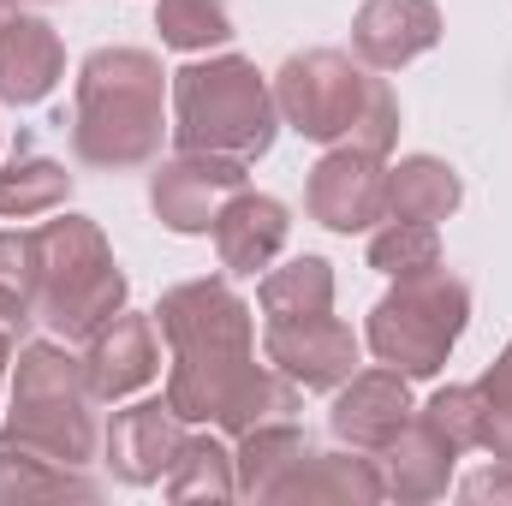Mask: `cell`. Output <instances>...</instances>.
Returning <instances> with one entry per match:
<instances>
[{
    "mask_svg": "<svg viewBox=\"0 0 512 506\" xmlns=\"http://www.w3.org/2000/svg\"><path fill=\"white\" fill-rule=\"evenodd\" d=\"M30 251H36V322L54 340H90L108 316L126 310L131 280L90 215L54 209V221L30 227Z\"/></svg>",
    "mask_w": 512,
    "mask_h": 506,
    "instance_id": "cell-6",
    "label": "cell"
},
{
    "mask_svg": "<svg viewBox=\"0 0 512 506\" xmlns=\"http://www.w3.org/2000/svg\"><path fill=\"white\" fill-rule=\"evenodd\" d=\"M155 30L179 54H209L233 42V12L227 0H155Z\"/></svg>",
    "mask_w": 512,
    "mask_h": 506,
    "instance_id": "cell-25",
    "label": "cell"
},
{
    "mask_svg": "<svg viewBox=\"0 0 512 506\" xmlns=\"http://www.w3.org/2000/svg\"><path fill=\"white\" fill-rule=\"evenodd\" d=\"M441 42V6L435 0H364L352 18V54L370 72H399L423 60Z\"/></svg>",
    "mask_w": 512,
    "mask_h": 506,
    "instance_id": "cell-15",
    "label": "cell"
},
{
    "mask_svg": "<svg viewBox=\"0 0 512 506\" xmlns=\"http://www.w3.org/2000/svg\"><path fill=\"white\" fill-rule=\"evenodd\" d=\"M417 417V405H411V381L399 376V370H358L352 381H340L334 387V405H328V429H334V441L340 447H358V453H382L387 441L405 429Z\"/></svg>",
    "mask_w": 512,
    "mask_h": 506,
    "instance_id": "cell-11",
    "label": "cell"
},
{
    "mask_svg": "<svg viewBox=\"0 0 512 506\" xmlns=\"http://www.w3.org/2000/svg\"><path fill=\"white\" fill-rule=\"evenodd\" d=\"M0 280L30 292L36 304V251H30V233H0Z\"/></svg>",
    "mask_w": 512,
    "mask_h": 506,
    "instance_id": "cell-29",
    "label": "cell"
},
{
    "mask_svg": "<svg viewBox=\"0 0 512 506\" xmlns=\"http://www.w3.org/2000/svg\"><path fill=\"white\" fill-rule=\"evenodd\" d=\"M477 393H483V411H489L483 447H489L495 459H507V465H512V340L501 346V358H495V364L483 370Z\"/></svg>",
    "mask_w": 512,
    "mask_h": 506,
    "instance_id": "cell-28",
    "label": "cell"
},
{
    "mask_svg": "<svg viewBox=\"0 0 512 506\" xmlns=\"http://www.w3.org/2000/svg\"><path fill=\"white\" fill-rule=\"evenodd\" d=\"M12 18H18V0H0V30H6Z\"/></svg>",
    "mask_w": 512,
    "mask_h": 506,
    "instance_id": "cell-33",
    "label": "cell"
},
{
    "mask_svg": "<svg viewBox=\"0 0 512 506\" xmlns=\"http://www.w3.org/2000/svg\"><path fill=\"white\" fill-rule=\"evenodd\" d=\"M256 304L268 322H304V316H328L334 310V268L322 256H292L280 268L262 274Z\"/></svg>",
    "mask_w": 512,
    "mask_h": 506,
    "instance_id": "cell-22",
    "label": "cell"
},
{
    "mask_svg": "<svg viewBox=\"0 0 512 506\" xmlns=\"http://www.w3.org/2000/svg\"><path fill=\"white\" fill-rule=\"evenodd\" d=\"M304 209L310 221H322L328 233H376L387 221V161L370 149L334 143L310 179H304Z\"/></svg>",
    "mask_w": 512,
    "mask_h": 506,
    "instance_id": "cell-9",
    "label": "cell"
},
{
    "mask_svg": "<svg viewBox=\"0 0 512 506\" xmlns=\"http://www.w3.org/2000/svg\"><path fill=\"white\" fill-rule=\"evenodd\" d=\"M215 256H221V274L227 280H256L274 268V256L286 251L292 239V209L268 191H233L215 215Z\"/></svg>",
    "mask_w": 512,
    "mask_h": 506,
    "instance_id": "cell-13",
    "label": "cell"
},
{
    "mask_svg": "<svg viewBox=\"0 0 512 506\" xmlns=\"http://www.w3.org/2000/svg\"><path fill=\"white\" fill-rule=\"evenodd\" d=\"M36 6H48V0H36Z\"/></svg>",
    "mask_w": 512,
    "mask_h": 506,
    "instance_id": "cell-34",
    "label": "cell"
},
{
    "mask_svg": "<svg viewBox=\"0 0 512 506\" xmlns=\"http://www.w3.org/2000/svg\"><path fill=\"white\" fill-rule=\"evenodd\" d=\"M102 489L72 471V465H48L36 453L0 447V506H30V501H96Z\"/></svg>",
    "mask_w": 512,
    "mask_h": 506,
    "instance_id": "cell-24",
    "label": "cell"
},
{
    "mask_svg": "<svg viewBox=\"0 0 512 506\" xmlns=\"http://www.w3.org/2000/svg\"><path fill=\"white\" fill-rule=\"evenodd\" d=\"M161 489H167V501H179V506L185 501H233L239 495V465H233V447L221 441V429H203V423H197V435L185 429V441H179Z\"/></svg>",
    "mask_w": 512,
    "mask_h": 506,
    "instance_id": "cell-20",
    "label": "cell"
},
{
    "mask_svg": "<svg viewBox=\"0 0 512 506\" xmlns=\"http://www.w3.org/2000/svg\"><path fill=\"white\" fill-rule=\"evenodd\" d=\"M417 423L435 429L453 453H471L483 447V429H489V411H483V393L477 381H447L429 393V405H417Z\"/></svg>",
    "mask_w": 512,
    "mask_h": 506,
    "instance_id": "cell-26",
    "label": "cell"
},
{
    "mask_svg": "<svg viewBox=\"0 0 512 506\" xmlns=\"http://www.w3.org/2000/svg\"><path fill=\"white\" fill-rule=\"evenodd\" d=\"M72 197V173L54 155H12L0 167V221H30V215H54Z\"/></svg>",
    "mask_w": 512,
    "mask_h": 506,
    "instance_id": "cell-23",
    "label": "cell"
},
{
    "mask_svg": "<svg viewBox=\"0 0 512 506\" xmlns=\"http://www.w3.org/2000/svg\"><path fill=\"white\" fill-rule=\"evenodd\" d=\"M155 328L167 340V405L185 423L245 435L268 417L298 411V387L274 364H256V316L251 304L227 286V274L185 280L161 292Z\"/></svg>",
    "mask_w": 512,
    "mask_h": 506,
    "instance_id": "cell-1",
    "label": "cell"
},
{
    "mask_svg": "<svg viewBox=\"0 0 512 506\" xmlns=\"http://www.w3.org/2000/svg\"><path fill=\"white\" fill-rule=\"evenodd\" d=\"M30 322H36V304H30V292H18V286H6V280H0V328H6V334L24 346Z\"/></svg>",
    "mask_w": 512,
    "mask_h": 506,
    "instance_id": "cell-31",
    "label": "cell"
},
{
    "mask_svg": "<svg viewBox=\"0 0 512 506\" xmlns=\"http://www.w3.org/2000/svg\"><path fill=\"white\" fill-rule=\"evenodd\" d=\"M96 405L102 399L90 393L84 358H72L66 340H24L12 358V411L0 423V447L84 471L102 453Z\"/></svg>",
    "mask_w": 512,
    "mask_h": 506,
    "instance_id": "cell-4",
    "label": "cell"
},
{
    "mask_svg": "<svg viewBox=\"0 0 512 506\" xmlns=\"http://www.w3.org/2000/svg\"><path fill=\"white\" fill-rule=\"evenodd\" d=\"M262 358L292 381L298 393H334L340 381L358 376L364 340L328 310V316H304V322H268Z\"/></svg>",
    "mask_w": 512,
    "mask_h": 506,
    "instance_id": "cell-10",
    "label": "cell"
},
{
    "mask_svg": "<svg viewBox=\"0 0 512 506\" xmlns=\"http://www.w3.org/2000/svg\"><path fill=\"white\" fill-rule=\"evenodd\" d=\"M453 447L435 435V429H423L417 417L387 441L382 453H376V465H382V489L387 501L399 506H423V501H441L447 495V483H453Z\"/></svg>",
    "mask_w": 512,
    "mask_h": 506,
    "instance_id": "cell-18",
    "label": "cell"
},
{
    "mask_svg": "<svg viewBox=\"0 0 512 506\" xmlns=\"http://www.w3.org/2000/svg\"><path fill=\"white\" fill-rule=\"evenodd\" d=\"M465 203V179L441 155H399L387 167V221H447Z\"/></svg>",
    "mask_w": 512,
    "mask_h": 506,
    "instance_id": "cell-19",
    "label": "cell"
},
{
    "mask_svg": "<svg viewBox=\"0 0 512 506\" xmlns=\"http://www.w3.org/2000/svg\"><path fill=\"white\" fill-rule=\"evenodd\" d=\"M459 501H471V506H507L512 501V465L507 459H495L489 471H471L465 483H459Z\"/></svg>",
    "mask_w": 512,
    "mask_h": 506,
    "instance_id": "cell-30",
    "label": "cell"
},
{
    "mask_svg": "<svg viewBox=\"0 0 512 506\" xmlns=\"http://www.w3.org/2000/svg\"><path fill=\"white\" fill-rule=\"evenodd\" d=\"M84 376H90V393H96L102 405H120L131 393H143L149 381L161 376L155 316H137V310L108 316V322L84 340Z\"/></svg>",
    "mask_w": 512,
    "mask_h": 506,
    "instance_id": "cell-14",
    "label": "cell"
},
{
    "mask_svg": "<svg viewBox=\"0 0 512 506\" xmlns=\"http://www.w3.org/2000/svg\"><path fill=\"white\" fill-rule=\"evenodd\" d=\"M304 453H310V435H304L292 417H268V423L245 429L239 447H233V465H239V501H268L274 483H280Z\"/></svg>",
    "mask_w": 512,
    "mask_h": 506,
    "instance_id": "cell-21",
    "label": "cell"
},
{
    "mask_svg": "<svg viewBox=\"0 0 512 506\" xmlns=\"http://www.w3.org/2000/svg\"><path fill=\"white\" fill-rule=\"evenodd\" d=\"M179 441H185V417L167 405V393H161V399L120 405V411L108 417V429H102L108 471H114L120 483H131V489L161 483L167 465H173V453H179Z\"/></svg>",
    "mask_w": 512,
    "mask_h": 506,
    "instance_id": "cell-12",
    "label": "cell"
},
{
    "mask_svg": "<svg viewBox=\"0 0 512 506\" xmlns=\"http://www.w3.org/2000/svg\"><path fill=\"white\" fill-rule=\"evenodd\" d=\"M167 78L149 48H96L72 78V155L96 173H131L161 161Z\"/></svg>",
    "mask_w": 512,
    "mask_h": 506,
    "instance_id": "cell-2",
    "label": "cell"
},
{
    "mask_svg": "<svg viewBox=\"0 0 512 506\" xmlns=\"http://www.w3.org/2000/svg\"><path fill=\"white\" fill-rule=\"evenodd\" d=\"M465 322H471V286L447 268H423L393 280V292L370 310L364 346L376 364L399 370L405 381H435L447 370Z\"/></svg>",
    "mask_w": 512,
    "mask_h": 506,
    "instance_id": "cell-7",
    "label": "cell"
},
{
    "mask_svg": "<svg viewBox=\"0 0 512 506\" xmlns=\"http://www.w3.org/2000/svg\"><path fill=\"white\" fill-rule=\"evenodd\" d=\"M66 78V48L60 30L48 18H12L0 30V102L6 108H36L54 96V84Z\"/></svg>",
    "mask_w": 512,
    "mask_h": 506,
    "instance_id": "cell-17",
    "label": "cell"
},
{
    "mask_svg": "<svg viewBox=\"0 0 512 506\" xmlns=\"http://www.w3.org/2000/svg\"><path fill=\"white\" fill-rule=\"evenodd\" d=\"M12 358H18V340L0 328V381H6V370H12Z\"/></svg>",
    "mask_w": 512,
    "mask_h": 506,
    "instance_id": "cell-32",
    "label": "cell"
},
{
    "mask_svg": "<svg viewBox=\"0 0 512 506\" xmlns=\"http://www.w3.org/2000/svg\"><path fill=\"white\" fill-rule=\"evenodd\" d=\"M274 108H280V126H292L322 149L352 143V149H370L387 161L399 143V102H393L387 78L340 48L292 54L274 72Z\"/></svg>",
    "mask_w": 512,
    "mask_h": 506,
    "instance_id": "cell-3",
    "label": "cell"
},
{
    "mask_svg": "<svg viewBox=\"0 0 512 506\" xmlns=\"http://www.w3.org/2000/svg\"><path fill=\"white\" fill-rule=\"evenodd\" d=\"M167 96H173V143L179 149L233 155L245 167L274 149V131H280L274 84L245 54H209V60L179 66L167 78Z\"/></svg>",
    "mask_w": 512,
    "mask_h": 506,
    "instance_id": "cell-5",
    "label": "cell"
},
{
    "mask_svg": "<svg viewBox=\"0 0 512 506\" xmlns=\"http://www.w3.org/2000/svg\"><path fill=\"white\" fill-rule=\"evenodd\" d=\"M251 167L233 155H203V149H179L173 161H155L149 173V209L167 233L179 239H203L221 215V203L233 191H245Z\"/></svg>",
    "mask_w": 512,
    "mask_h": 506,
    "instance_id": "cell-8",
    "label": "cell"
},
{
    "mask_svg": "<svg viewBox=\"0 0 512 506\" xmlns=\"http://www.w3.org/2000/svg\"><path fill=\"white\" fill-rule=\"evenodd\" d=\"M370 268L387 274V280L441 268V233H435L429 221H382V227L370 233Z\"/></svg>",
    "mask_w": 512,
    "mask_h": 506,
    "instance_id": "cell-27",
    "label": "cell"
},
{
    "mask_svg": "<svg viewBox=\"0 0 512 506\" xmlns=\"http://www.w3.org/2000/svg\"><path fill=\"white\" fill-rule=\"evenodd\" d=\"M274 506H376L387 501L382 465L370 453H304L280 483H274Z\"/></svg>",
    "mask_w": 512,
    "mask_h": 506,
    "instance_id": "cell-16",
    "label": "cell"
}]
</instances>
